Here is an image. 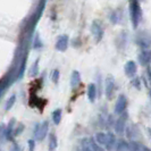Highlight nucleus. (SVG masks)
<instances>
[{
	"instance_id": "1",
	"label": "nucleus",
	"mask_w": 151,
	"mask_h": 151,
	"mask_svg": "<svg viewBox=\"0 0 151 151\" xmlns=\"http://www.w3.org/2000/svg\"><path fill=\"white\" fill-rule=\"evenodd\" d=\"M48 131H49V123L47 121H45L41 124H38L35 126L34 129V136L38 141H42L45 137V135L48 134Z\"/></svg>"
},
{
	"instance_id": "2",
	"label": "nucleus",
	"mask_w": 151,
	"mask_h": 151,
	"mask_svg": "<svg viewBox=\"0 0 151 151\" xmlns=\"http://www.w3.org/2000/svg\"><path fill=\"white\" fill-rule=\"evenodd\" d=\"M126 108H127V99L124 94H121L115 105V113L117 115H121L126 110Z\"/></svg>"
},
{
	"instance_id": "3",
	"label": "nucleus",
	"mask_w": 151,
	"mask_h": 151,
	"mask_svg": "<svg viewBox=\"0 0 151 151\" xmlns=\"http://www.w3.org/2000/svg\"><path fill=\"white\" fill-rule=\"evenodd\" d=\"M114 90H115V83H114V78L111 76H108L106 78V88H105V91H106V97L108 100H111L114 94Z\"/></svg>"
},
{
	"instance_id": "4",
	"label": "nucleus",
	"mask_w": 151,
	"mask_h": 151,
	"mask_svg": "<svg viewBox=\"0 0 151 151\" xmlns=\"http://www.w3.org/2000/svg\"><path fill=\"white\" fill-rule=\"evenodd\" d=\"M68 47V37L67 35H61L58 38L56 42V49L58 51H65Z\"/></svg>"
},
{
	"instance_id": "5",
	"label": "nucleus",
	"mask_w": 151,
	"mask_h": 151,
	"mask_svg": "<svg viewBox=\"0 0 151 151\" xmlns=\"http://www.w3.org/2000/svg\"><path fill=\"white\" fill-rule=\"evenodd\" d=\"M124 114H125V111H124ZM126 117H127V115L125 114L124 117H121L119 119H117L116 124H115V131H116V133L122 134V133L124 132V129H125V123H126V122H125Z\"/></svg>"
},
{
	"instance_id": "6",
	"label": "nucleus",
	"mask_w": 151,
	"mask_h": 151,
	"mask_svg": "<svg viewBox=\"0 0 151 151\" xmlns=\"http://www.w3.org/2000/svg\"><path fill=\"white\" fill-rule=\"evenodd\" d=\"M125 74L129 76V77H133L136 73V64L134 61H129L126 65H125Z\"/></svg>"
},
{
	"instance_id": "7",
	"label": "nucleus",
	"mask_w": 151,
	"mask_h": 151,
	"mask_svg": "<svg viewBox=\"0 0 151 151\" xmlns=\"http://www.w3.org/2000/svg\"><path fill=\"white\" fill-rule=\"evenodd\" d=\"M88 98L91 102L96 101V98H97V86H96V84H89V86H88Z\"/></svg>"
},
{
	"instance_id": "8",
	"label": "nucleus",
	"mask_w": 151,
	"mask_h": 151,
	"mask_svg": "<svg viewBox=\"0 0 151 151\" xmlns=\"http://www.w3.org/2000/svg\"><path fill=\"white\" fill-rule=\"evenodd\" d=\"M92 33L94 34V37L97 38V41H99L101 37H102V29H101V26L99 25L98 22H94L93 23V25H92Z\"/></svg>"
},
{
	"instance_id": "9",
	"label": "nucleus",
	"mask_w": 151,
	"mask_h": 151,
	"mask_svg": "<svg viewBox=\"0 0 151 151\" xmlns=\"http://www.w3.org/2000/svg\"><path fill=\"white\" fill-rule=\"evenodd\" d=\"M151 60V52L149 51H143L139 56V61L141 65H148Z\"/></svg>"
},
{
	"instance_id": "10",
	"label": "nucleus",
	"mask_w": 151,
	"mask_h": 151,
	"mask_svg": "<svg viewBox=\"0 0 151 151\" xmlns=\"http://www.w3.org/2000/svg\"><path fill=\"white\" fill-rule=\"evenodd\" d=\"M116 143V137L113 133H108L107 134V143H106V149L107 150H111L114 148V145Z\"/></svg>"
},
{
	"instance_id": "11",
	"label": "nucleus",
	"mask_w": 151,
	"mask_h": 151,
	"mask_svg": "<svg viewBox=\"0 0 151 151\" xmlns=\"http://www.w3.org/2000/svg\"><path fill=\"white\" fill-rule=\"evenodd\" d=\"M14 125H15V118H12L7 129H6V137L13 141V132H14Z\"/></svg>"
},
{
	"instance_id": "12",
	"label": "nucleus",
	"mask_w": 151,
	"mask_h": 151,
	"mask_svg": "<svg viewBox=\"0 0 151 151\" xmlns=\"http://www.w3.org/2000/svg\"><path fill=\"white\" fill-rule=\"evenodd\" d=\"M81 82V76H80V73L77 72V70H74L73 73H72V77H70V85L73 86V88H75L77 86L78 84Z\"/></svg>"
},
{
	"instance_id": "13",
	"label": "nucleus",
	"mask_w": 151,
	"mask_h": 151,
	"mask_svg": "<svg viewBox=\"0 0 151 151\" xmlns=\"http://www.w3.org/2000/svg\"><path fill=\"white\" fill-rule=\"evenodd\" d=\"M58 145V141H57V136L53 133H51L49 135V151H55L57 149Z\"/></svg>"
},
{
	"instance_id": "14",
	"label": "nucleus",
	"mask_w": 151,
	"mask_h": 151,
	"mask_svg": "<svg viewBox=\"0 0 151 151\" xmlns=\"http://www.w3.org/2000/svg\"><path fill=\"white\" fill-rule=\"evenodd\" d=\"M96 141L100 145H106L107 143V134L104 132H99L96 134Z\"/></svg>"
},
{
	"instance_id": "15",
	"label": "nucleus",
	"mask_w": 151,
	"mask_h": 151,
	"mask_svg": "<svg viewBox=\"0 0 151 151\" xmlns=\"http://www.w3.org/2000/svg\"><path fill=\"white\" fill-rule=\"evenodd\" d=\"M61 114H63L61 109H56L52 113V121L56 125H58L61 122Z\"/></svg>"
},
{
	"instance_id": "16",
	"label": "nucleus",
	"mask_w": 151,
	"mask_h": 151,
	"mask_svg": "<svg viewBox=\"0 0 151 151\" xmlns=\"http://www.w3.org/2000/svg\"><path fill=\"white\" fill-rule=\"evenodd\" d=\"M129 151H142V148L136 141L132 140L129 143Z\"/></svg>"
},
{
	"instance_id": "17",
	"label": "nucleus",
	"mask_w": 151,
	"mask_h": 151,
	"mask_svg": "<svg viewBox=\"0 0 151 151\" xmlns=\"http://www.w3.org/2000/svg\"><path fill=\"white\" fill-rule=\"evenodd\" d=\"M16 102V96L15 94H13L12 97H9L8 98V100L6 101V106H5V109L6 110H9V109H12L13 108V106H14V104Z\"/></svg>"
},
{
	"instance_id": "18",
	"label": "nucleus",
	"mask_w": 151,
	"mask_h": 151,
	"mask_svg": "<svg viewBox=\"0 0 151 151\" xmlns=\"http://www.w3.org/2000/svg\"><path fill=\"white\" fill-rule=\"evenodd\" d=\"M116 151H129V144L126 143V141H119L116 147Z\"/></svg>"
},
{
	"instance_id": "19",
	"label": "nucleus",
	"mask_w": 151,
	"mask_h": 151,
	"mask_svg": "<svg viewBox=\"0 0 151 151\" xmlns=\"http://www.w3.org/2000/svg\"><path fill=\"white\" fill-rule=\"evenodd\" d=\"M89 143H90L91 150L92 151H105V149H104L100 144H98L97 142H94L93 140H90V141H89Z\"/></svg>"
},
{
	"instance_id": "20",
	"label": "nucleus",
	"mask_w": 151,
	"mask_h": 151,
	"mask_svg": "<svg viewBox=\"0 0 151 151\" xmlns=\"http://www.w3.org/2000/svg\"><path fill=\"white\" fill-rule=\"evenodd\" d=\"M39 60H37L34 64H33V66H32V68H31V76H35L37 74H38V70H39Z\"/></svg>"
},
{
	"instance_id": "21",
	"label": "nucleus",
	"mask_w": 151,
	"mask_h": 151,
	"mask_svg": "<svg viewBox=\"0 0 151 151\" xmlns=\"http://www.w3.org/2000/svg\"><path fill=\"white\" fill-rule=\"evenodd\" d=\"M5 137H6V127L4 124H0V141L2 142Z\"/></svg>"
},
{
	"instance_id": "22",
	"label": "nucleus",
	"mask_w": 151,
	"mask_h": 151,
	"mask_svg": "<svg viewBox=\"0 0 151 151\" xmlns=\"http://www.w3.org/2000/svg\"><path fill=\"white\" fill-rule=\"evenodd\" d=\"M23 129H24V125H23L22 123H19L18 124V126L15 129V131L13 132V134H14V136H17V135H19L21 133L23 132Z\"/></svg>"
},
{
	"instance_id": "23",
	"label": "nucleus",
	"mask_w": 151,
	"mask_h": 151,
	"mask_svg": "<svg viewBox=\"0 0 151 151\" xmlns=\"http://www.w3.org/2000/svg\"><path fill=\"white\" fill-rule=\"evenodd\" d=\"M51 80H52L53 83H58V80H59V70H58V69H55L52 72Z\"/></svg>"
},
{
	"instance_id": "24",
	"label": "nucleus",
	"mask_w": 151,
	"mask_h": 151,
	"mask_svg": "<svg viewBox=\"0 0 151 151\" xmlns=\"http://www.w3.org/2000/svg\"><path fill=\"white\" fill-rule=\"evenodd\" d=\"M27 144H29V151H34V149H35V141L34 140H29Z\"/></svg>"
},
{
	"instance_id": "25",
	"label": "nucleus",
	"mask_w": 151,
	"mask_h": 151,
	"mask_svg": "<svg viewBox=\"0 0 151 151\" xmlns=\"http://www.w3.org/2000/svg\"><path fill=\"white\" fill-rule=\"evenodd\" d=\"M42 45V43L40 42V39H39V37H37L35 38V41H34V48H40Z\"/></svg>"
},
{
	"instance_id": "26",
	"label": "nucleus",
	"mask_w": 151,
	"mask_h": 151,
	"mask_svg": "<svg viewBox=\"0 0 151 151\" xmlns=\"http://www.w3.org/2000/svg\"><path fill=\"white\" fill-rule=\"evenodd\" d=\"M10 151H19V145L16 143V142H14V143H13V147H12V150Z\"/></svg>"
},
{
	"instance_id": "27",
	"label": "nucleus",
	"mask_w": 151,
	"mask_h": 151,
	"mask_svg": "<svg viewBox=\"0 0 151 151\" xmlns=\"http://www.w3.org/2000/svg\"><path fill=\"white\" fill-rule=\"evenodd\" d=\"M82 151H92L90 149V148H89V147H86V145H85V147H83V149H82Z\"/></svg>"
},
{
	"instance_id": "28",
	"label": "nucleus",
	"mask_w": 151,
	"mask_h": 151,
	"mask_svg": "<svg viewBox=\"0 0 151 151\" xmlns=\"http://www.w3.org/2000/svg\"><path fill=\"white\" fill-rule=\"evenodd\" d=\"M142 151H151L149 148H147V147H142Z\"/></svg>"
},
{
	"instance_id": "29",
	"label": "nucleus",
	"mask_w": 151,
	"mask_h": 151,
	"mask_svg": "<svg viewBox=\"0 0 151 151\" xmlns=\"http://www.w3.org/2000/svg\"><path fill=\"white\" fill-rule=\"evenodd\" d=\"M150 97H151V93H150Z\"/></svg>"
}]
</instances>
